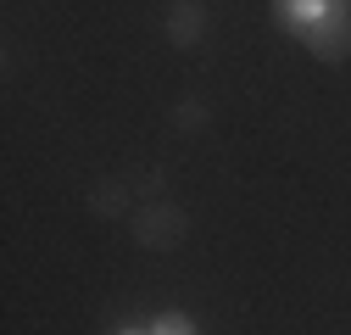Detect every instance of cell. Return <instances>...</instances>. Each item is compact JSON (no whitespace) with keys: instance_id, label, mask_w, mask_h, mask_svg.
<instances>
[{"instance_id":"cell-5","label":"cell","mask_w":351,"mask_h":335,"mask_svg":"<svg viewBox=\"0 0 351 335\" xmlns=\"http://www.w3.org/2000/svg\"><path fill=\"white\" fill-rule=\"evenodd\" d=\"M128 207V185L123 179H101L95 190H90V213H101V218H117Z\"/></svg>"},{"instance_id":"cell-1","label":"cell","mask_w":351,"mask_h":335,"mask_svg":"<svg viewBox=\"0 0 351 335\" xmlns=\"http://www.w3.org/2000/svg\"><path fill=\"white\" fill-rule=\"evenodd\" d=\"M301 39H306V51H313V56L340 62V56L351 51V0H335V6H329L318 23L301 28Z\"/></svg>"},{"instance_id":"cell-4","label":"cell","mask_w":351,"mask_h":335,"mask_svg":"<svg viewBox=\"0 0 351 335\" xmlns=\"http://www.w3.org/2000/svg\"><path fill=\"white\" fill-rule=\"evenodd\" d=\"M335 6V0H274V12H279V23H290L295 34L306 28V23H318L324 12Z\"/></svg>"},{"instance_id":"cell-7","label":"cell","mask_w":351,"mask_h":335,"mask_svg":"<svg viewBox=\"0 0 351 335\" xmlns=\"http://www.w3.org/2000/svg\"><path fill=\"white\" fill-rule=\"evenodd\" d=\"M145 335H195V324H190L184 313H162V319H156Z\"/></svg>"},{"instance_id":"cell-6","label":"cell","mask_w":351,"mask_h":335,"mask_svg":"<svg viewBox=\"0 0 351 335\" xmlns=\"http://www.w3.org/2000/svg\"><path fill=\"white\" fill-rule=\"evenodd\" d=\"M173 123H179V129H206V123H212V106L206 101H179V106H173Z\"/></svg>"},{"instance_id":"cell-3","label":"cell","mask_w":351,"mask_h":335,"mask_svg":"<svg viewBox=\"0 0 351 335\" xmlns=\"http://www.w3.org/2000/svg\"><path fill=\"white\" fill-rule=\"evenodd\" d=\"M201 34H206V6L201 0H173L167 6V39L173 45H195Z\"/></svg>"},{"instance_id":"cell-2","label":"cell","mask_w":351,"mask_h":335,"mask_svg":"<svg viewBox=\"0 0 351 335\" xmlns=\"http://www.w3.org/2000/svg\"><path fill=\"white\" fill-rule=\"evenodd\" d=\"M184 235H190V218H184L173 201H151V207H140V213H134V240L151 246V251L179 246Z\"/></svg>"}]
</instances>
